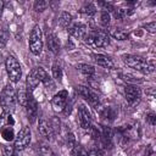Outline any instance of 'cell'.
I'll list each match as a JSON object with an SVG mask.
<instances>
[{
    "mask_svg": "<svg viewBox=\"0 0 156 156\" xmlns=\"http://www.w3.org/2000/svg\"><path fill=\"white\" fill-rule=\"evenodd\" d=\"M72 20H73L72 15L68 13V12H66V11H63V12H61V15L58 17V24L62 28H68L72 24Z\"/></svg>",
    "mask_w": 156,
    "mask_h": 156,
    "instance_id": "18",
    "label": "cell"
},
{
    "mask_svg": "<svg viewBox=\"0 0 156 156\" xmlns=\"http://www.w3.org/2000/svg\"><path fill=\"white\" fill-rule=\"evenodd\" d=\"M110 34H111L115 39H117V40H126V39H128V37H129V34H128L126 30L121 29V28H115V29H112V30L110 32Z\"/></svg>",
    "mask_w": 156,
    "mask_h": 156,
    "instance_id": "21",
    "label": "cell"
},
{
    "mask_svg": "<svg viewBox=\"0 0 156 156\" xmlns=\"http://www.w3.org/2000/svg\"><path fill=\"white\" fill-rule=\"evenodd\" d=\"M38 129H39V133L41 136H44L45 139L48 140H52L54 139V135H55V132L51 127V124L49 122H46L45 119H41L39 122V126H38Z\"/></svg>",
    "mask_w": 156,
    "mask_h": 156,
    "instance_id": "12",
    "label": "cell"
},
{
    "mask_svg": "<svg viewBox=\"0 0 156 156\" xmlns=\"http://www.w3.org/2000/svg\"><path fill=\"white\" fill-rule=\"evenodd\" d=\"M2 9H4V2L0 1V17H1V13H2Z\"/></svg>",
    "mask_w": 156,
    "mask_h": 156,
    "instance_id": "33",
    "label": "cell"
},
{
    "mask_svg": "<svg viewBox=\"0 0 156 156\" xmlns=\"http://www.w3.org/2000/svg\"><path fill=\"white\" fill-rule=\"evenodd\" d=\"M39 83H40V80H39V78H38V76H37L35 69L33 68V69L29 72V74L27 76V88H28V91L32 93V91L39 85Z\"/></svg>",
    "mask_w": 156,
    "mask_h": 156,
    "instance_id": "15",
    "label": "cell"
},
{
    "mask_svg": "<svg viewBox=\"0 0 156 156\" xmlns=\"http://www.w3.org/2000/svg\"><path fill=\"white\" fill-rule=\"evenodd\" d=\"M72 155L73 156H89V152L79 144H76L72 147Z\"/></svg>",
    "mask_w": 156,
    "mask_h": 156,
    "instance_id": "24",
    "label": "cell"
},
{
    "mask_svg": "<svg viewBox=\"0 0 156 156\" xmlns=\"http://www.w3.org/2000/svg\"><path fill=\"white\" fill-rule=\"evenodd\" d=\"M85 43L93 48H105L110 43V37L105 30H89L84 38Z\"/></svg>",
    "mask_w": 156,
    "mask_h": 156,
    "instance_id": "2",
    "label": "cell"
},
{
    "mask_svg": "<svg viewBox=\"0 0 156 156\" xmlns=\"http://www.w3.org/2000/svg\"><path fill=\"white\" fill-rule=\"evenodd\" d=\"M67 100H68V93L66 90H60L58 93H56L52 96L51 105H52L55 111H63L66 107Z\"/></svg>",
    "mask_w": 156,
    "mask_h": 156,
    "instance_id": "8",
    "label": "cell"
},
{
    "mask_svg": "<svg viewBox=\"0 0 156 156\" xmlns=\"http://www.w3.org/2000/svg\"><path fill=\"white\" fill-rule=\"evenodd\" d=\"M17 101V96H16V90L12 85H6L0 95V105L4 110V112H12L15 108Z\"/></svg>",
    "mask_w": 156,
    "mask_h": 156,
    "instance_id": "3",
    "label": "cell"
},
{
    "mask_svg": "<svg viewBox=\"0 0 156 156\" xmlns=\"http://www.w3.org/2000/svg\"><path fill=\"white\" fill-rule=\"evenodd\" d=\"M1 50V49H0ZM0 63H1V52H0Z\"/></svg>",
    "mask_w": 156,
    "mask_h": 156,
    "instance_id": "34",
    "label": "cell"
},
{
    "mask_svg": "<svg viewBox=\"0 0 156 156\" xmlns=\"http://www.w3.org/2000/svg\"><path fill=\"white\" fill-rule=\"evenodd\" d=\"M37 150H38V155L39 156H56L54 154V151L46 144H39L37 146Z\"/></svg>",
    "mask_w": 156,
    "mask_h": 156,
    "instance_id": "22",
    "label": "cell"
},
{
    "mask_svg": "<svg viewBox=\"0 0 156 156\" xmlns=\"http://www.w3.org/2000/svg\"><path fill=\"white\" fill-rule=\"evenodd\" d=\"M46 44H48V49H49L52 54H57V52L60 51V41H58L57 37H56L54 33L48 34Z\"/></svg>",
    "mask_w": 156,
    "mask_h": 156,
    "instance_id": "14",
    "label": "cell"
},
{
    "mask_svg": "<svg viewBox=\"0 0 156 156\" xmlns=\"http://www.w3.org/2000/svg\"><path fill=\"white\" fill-rule=\"evenodd\" d=\"M2 150H4V155H5V156H12V155L15 154V147H13L12 145H9V144L4 145Z\"/></svg>",
    "mask_w": 156,
    "mask_h": 156,
    "instance_id": "30",
    "label": "cell"
},
{
    "mask_svg": "<svg viewBox=\"0 0 156 156\" xmlns=\"http://www.w3.org/2000/svg\"><path fill=\"white\" fill-rule=\"evenodd\" d=\"M29 143H30V129H29V127H23L16 134L13 147L17 151H22L29 145Z\"/></svg>",
    "mask_w": 156,
    "mask_h": 156,
    "instance_id": "6",
    "label": "cell"
},
{
    "mask_svg": "<svg viewBox=\"0 0 156 156\" xmlns=\"http://www.w3.org/2000/svg\"><path fill=\"white\" fill-rule=\"evenodd\" d=\"M12 156H17V154H16V152H15V154H13V155H12Z\"/></svg>",
    "mask_w": 156,
    "mask_h": 156,
    "instance_id": "35",
    "label": "cell"
},
{
    "mask_svg": "<svg viewBox=\"0 0 156 156\" xmlns=\"http://www.w3.org/2000/svg\"><path fill=\"white\" fill-rule=\"evenodd\" d=\"M149 121H150V123L154 126L155 124V116L151 113V115H149Z\"/></svg>",
    "mask_w": 156,
    "mask_h": 156,
    "instance_id": "32",
    "label": "cell"
},
{
    "mask_svg": "<svg viewBox=\"0 0 156 156\" xmlns=\"http://www.w3.org/2000/svg\"><path fill=\"white\" fill-rule=\"evenodd\" d=\"M0 135H1V138H2L5 141H7V143L15 140V138H16L13 127H4V128H1V129H0Z\"/></svg>",
    "mask_w": 156,
    "mask_h": 156,
    "instance_id": "16",
    "label": "cell"
},
{
    "mask_svg": "<svg viewBox=\"0 0 156 156\" xmlns=\"http://www.w3.org/2000/svg\"><path fill=\"white\" fill-rule=\"evenodd\" d=\"M48 6H49V2L48 1H44V0H37L34 2V10L37 12H41V11L46 10Z\"/></svg>",
    "mask_w": 156,
    "mask_h": 156,
    "instance_id": "27",
    "label": "cell"
},
{
    "mask_svg": "<svg viewBox=\"0 0 156 156\" xmlns=\"http://www.w3.org/2000/svg\"><path fill=\"white\" fill-rule=\"evenodd\" d=\"M121 77H122L123 80H126V82H128V83H136V82H140V80L136 79L134 76H130V74H127V73H122Z\"/></svg>",
    "mask_w": 156,
    "mask_h": 156,
    "instance_id": "29",
    "label": "cell"
},
{
    "mask_svg": "<svg viewBox=\"0 0 156 156\" xmlns=\"http://www.w3.org/2000/svg\"><path fill=\"white\" fill-rule=\"evenodd\" d=\"M67 30H68V33H69L71 35H73L74 38H78V39H84L85 35H87L88 32H89L87 24L80 23V22H78V23H72V24L67 28Z\"/></svg>",
    "mask_w": 156,
    "mask_h": 156,
    "instance_id": "10",
    "label": "cell"
},
{
    "mask_svg": "<svg viewBox=\"0 0 156 156\" xmlns=\"http://www.w3.org/2000/svg\"><path fill=\"white\" fill-rule=\"evenodd\" d=\"M77 93H78L84 100H87L90 105L96 106V105L99 104V96H98V94H96L94 90H91L89 87L78 85V87H77Z\"/></svg>",
    "mask_w": 156,
    "mask_h": 156,
    "instance_id": "7",
    "label": "cell"
},
{
    "mask_svg": "<svg viewBox=\"0 0 156 156\" xmlns=\"http://www.w3.org/2000/svg\"><path fill=\"white\" fill-rule=\"evenodd\" d=\"M79 11H80V13H84V15H88V16H93V15L96 13V7H95L93 4L88 2V4H84V5L80 7Z\"/></svg>",
    "mask_w": 156,
    "mask_h": 156,
    "instance_id": "23",
    "label": "cell"
},
{
    "mask_svg": "<svg viewBox=\"0 0 156 156\" xmlns=\"http://www.w3.org/2000/svg\"><path fill=\"white\" fill-rule=\"evenodd\" d=\"M5 67H6V72L9 76V79L12 83H17L21 79L22 76V68L20 62L13 57V56H9L5 61Z\"/></svg>",
    "mask_w": 156,
    "mask_h": 156,
    "instance_id": "4",
    "label": "cell"
},
{
    "mask_svg": "<svg viewBox=\"0 0 156 156\" xmlns=\"http://www.w3.org/2000/svg\"><path fill=\"white\" fill-rule=\"evenodd\" d=\"M15 124V119L10 112H2L0 116V129L4 127H12Z\"/></svg>",
    "mask_w": 156,
    "mask_h": 156,
    "instance_id": "17",
    "label": "cell"
},
{
    "mask_svg": "<svg viewBox=\"0 0 156 156\" xmlns=\"http://www.w3.org/2000/svg\"><path fill=\"white\" fill-rule=\"evenodd\" d=\"M29 50L33 55H40L43 50V33L39 26H35L32 29L29 38Z\"/></svg>",
    "mask_w": 156,
    "mask_h": 156,
    "instance_id": "5",
    "label": "cell"
},
{
    "mask_svg": "<svg viewBox=\"0 0 156 156\" xmlns=\"http://www.w3.org/2000/svg\"><path fill=\"white\" fill-rule=\"evenodd\" d=\"M51 71H52V77H54V79H56V80L60 82L61 78H62V68H61L60 63H57V62L54 63Z\"/></svg>",
    "mask_w": 156,
    "mask_h": 156,
    "instance_id": "26",
    "label": "cell"
},
{
    "mask_svg": "<svg viewBox=\"0 0 156 156\" xmlns=\"http://www.w3.org/2000/svg\"><path fill=\"white\" fill-rule=\"evenodd\" d=\"M150 33H155L156 32V22L155 21H152V22H149V23H146L145 26H144Z\"/></svg>",
    "mask_w": 156,
    "mask_h": 156,
    "instance_id": "31",
    "label": "cell"
},
{
    "mask_svg": "<svg viewBox=\"0 0 156 156\" xmlns=\"http://www.w3.org/2000/svg\"><path fill=\"white\" fill-rule=\"evenodd\" d=\"M94 60L95 62L101 66V67H105V68H110V69H113L115 68V63L112 61L111 57H108L107 55H104V54H95L94 55Z\"/></svg>",
    "mask_w": 156,
    "mask_h": 156,
    "instance_id": "13",
    "label": "cell"
},
{
    "mask_svg": "<svg viewBox=\"0 0 156 156\" xmlns=\"http://www.w3.org/2000/svg\"><path fill=\"white\" fill-rule=\"evenodd\" d=\"M140 89L136 87V85H127L124 88V96H126V100L130 104L135 102L136 100H139L140 98Z\"/></svg>",
    "mask_w": 156,
    "mask_h": 156,
    "instance_id": "11",
    "label": "cell"
},
{
    "mask_svg": "<svg viewBox=\"0 0 156 156\" xmlns=\"http://www.w3.org/2000/svg\"><path fill=\"white\" fill-rule=\"evenodd\" d=\"M24 107L27 110V116H28L29 122H34L38 116V104L30 91H28V99H27V104Z\"/></svg>",
    "mask_w": 156,
    "mask_h": 156,
    "instance_id": "9",
    "label": "cell"
},
{
    "mask_svg": "<svg viewBox=\"0 0 156 156\" xmlns=\"http://www.w3.org/2000/svg\"><path fill=\"white\" fill-rule=\"evenodd\" d=\"M122 58H123V62L128 67H130V68H133L138 72H141V73H145V74H149V73L154 72V66L141 56L128 54V55H123Z\"/></svg>",
    "mask_w": 156,
    "mask_h": 156,
    "instance_id": "1",
    "label": "cell"
},
{
    "mask_svg": "<svg viewBox=\"0 0 156 156\" xmlns=\"http://www.w3.org/2000/svg\"><path fill=\"white\" fill-rule=\"evenodd\" d=\"M16 96H17V101L20 102V105L22 106H26L27 104V99H28V90L26 89L24 85H21L18 91L16 93Z\"/></svg>",
    "mask_w": 156,
    "mask_h": 156,
    "instance_id": "20",
    "label": "cell"
},
{
    "mask_svg": "<svg viewBox=\"0 0 156 156\" xmlns=\"http://www.w3.org/2000/svg\"><path fill=\"white\" fill-rule=\"evenodd\" d=\"M99 23L102 26V27H107L108 23H110V13L105 10H102L99 15Z\"/></svg>",
    "mask_w": 156,
    "mask_h": 156,
    "instance_id": "25",
    "label": "cell"
},
{
    "mask_svg": "<svg viewBox=\"0 0 156 156\" xmlns=\"http://www.w3.org/2000/svg\"><path fill=\"white\" fill-rule=\"evenodd\" d=\"M77 68L84 74V76H87L88 78H90V77H93L94 74H95V68H94V66L93 65H88V63H79L78 66H77Z\"/></svg>",
    "mask_w": 156,
    "mask_h": 156,
    "instance_id": "19",
    "label": "cell"
},
{
    "mask_svg": "<svg viewBox=\"0 0 156 156\" xmlns=\"http://www.w3.org/2000/svg\"><path fill=\"white\" fill-rule=\"evenodd\" d=\"M7 39H9L7 32H6V30H4V29H0V49H2V48L6 45Z\"/></svg>",
    "mask_w": 156,
    "mask_h": 156,
    "instance_id": "28",
    "label": "cell"
}]
</instances>
